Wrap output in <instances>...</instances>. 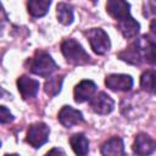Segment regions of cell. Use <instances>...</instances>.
I'll return each mask as SVG.
<instances>
[{"mask_svg": "<svg viewBox=\"0 0 156 156\" xmlns=\"http://www.w3.org/2000/svg\"><path fill=\"white\" fill-rule=\"evenodd\" d=\"M61 51L66 61L74 66H83L90 62L89 54L74 39H65L61 44Z\"/></svg>", "mask_w": 156, "mask_h": 156, "instance_id": "obj_1", "label": "cell"}, {"mask_svg": "<svg viewBox=\"0 0 156 156\" xmlns=\"http://www.w3.org/2000/svg\"><path fill=\"white\" fill-rule=\"evenodd\" d=\"M28 63H29L28 69L32 73L44 78H49L58 68L54 58L45 51H37L34 56L28 61Z\"/></svg>", "mask_w": 156, "mask_h": 156, "instance_id": "obj_2", "label": "cell"}, {"mask_svg": "<svg viewBox=\"0 0 156 156\" xmlns=\"http://www.w3.org/2000/svg\"><path fill=\"white\" fill-rule=\"evenodd\" d=\"M49 135L50 128L48 127V124L44 122H35L29 126L26 140L34 149H39L49 140Z\"/></svg>", "mask_w": 156, "mask_h": 156, "instance_id": "obj_3", "label": "cell"}, {"mask_svg": "<svg viewBox=\"0 0 156 156\" xmlns=\"http://www.w3.org/2000/svg\"><path fill=\"white\" fill-rule=\"evenodd\" d=\"M89 44L93 51L98 55H104L110 50L111 41L107 33L101 28H91L87 33Z\"/></svg>", "mask_w": 156, "mask_h": 156, "instance_id": "obj_4", "label": "cell"}, {"mask_svg": "<svg viewBox=\"0 0 156 156\" xmlns=\"http://www.w3.org/2000/svg\"><path fill=\"white\" fill-rule=\"evenodd\" d=\"M89 102H90L91 110L98 115H108L115 108L113 99L110 95H107L105 91H100L95 94Z\"/></svg>", "mask_w": 156, "mask_h": 156, "instance_id": "obj_5", "label": "cell"}, {"mask_svg": "<svg viewBox=\"0 0 156 156\" xmlns=\"http://www.w3.org/2000/svg\"><path fill=\"white\" fill-rule=\"evenodd\" d=\"M134 45L136 46L141 60L154 63L155 62V40L150 35H141L138 40L134 41Z\"/></svg>", "mask_w": 156, "mask_h": 156, "instance_id": "obj_6", "label": "cell"}, {"mask_svg": "<svg viewBox=\"0 0 156 156\" xmlns=\"http://www.w3.org/2000/svg\"><path fill=\"white\" fill-rule=\"evenodd\" d=\"M155 140L146 133H139L133 143V152L136 156H149L155 151Z\"/></svg>", "mask_w": 156, "mask_h": 156, "instance_id": "obj_7", "label": "cell"}, {"mask_svg": "<svg viewBox=\"0 0 156 156\" xmlns=\"http://www.w3.org/2000/svg\"><path fill=\"white\" fill-rule=\"evenodd\" d=\"M105 84L113 91H128L133 87V78L129 74H110L105 79Z\"/></svg>", "mask_w": 156, "mask_h": 156, "instance_id": "obj_8", "label": "cell"}, {"mask_svg": "<svg viewBox=\"0 0 156 156\" xmlns=\"http://www.w3.org/2000/svg\"><path fill=\"white\" fill-rule=\"evenodd\" d=\"M95 93H96V84L93 80H88V79L80 80L73 90L74 101L78 104L90 101V99L95 95Z\"/></svg>", "mask_w": 156, "mask_h": 156, "instance_id": "obj_9", "label": "cell"}, {"mask_svg": "<svg viewBox=\"0 0 156 156\" xmlns=\"http://www.w3.org/2000/svg\"><path fill=\"white\" fill-rule=\"evenodd\" d=\"M58 122L66 127V128H72L73 126H77L83 122V113L79 110L73 108L72 106H63L60 112H58Z\"/></svg>", "mask_w": 156, "mask_h": 156, "instance_id": "obj_10", "label": "cell"}, {"mask_svg": "<svg viewBox=\"0 0 156 156\" xmlns=\"http://www.w3.org/2000/svg\"><path fill=\"white\" fill-rule=\"evenodd\" d=\"M40 83L37 79H33L28 76H21L17 79V88L21 94V96L27 100L30 98H34L39 91Z\"/></svg>", "mask_w": 156, "mask_h": 156, "instance_id": "obj_11", "label": "cell"}, {"mask_svg": "<svg viewBox=\"0 0 156 156\" xmlns=\"http://www.w3.org/2000/svg\"><path fill=\"white\" fill-rule=\"evenodd\" d=\"M106 11L119 22L130 16V4L123 0H110L106 2Z\"/></svg>", "mask_w": 156, "mask_h": 156, "instance_id": "obj_12", "label": "cell"}, {"mask_svg": "<svg viewBox=\"0 0 156 156\" xmlns=\"http://www.w3.org/2000/svg\"><path fill=\"white\" fill-rule=\"evenodd\" d=\"M102 156H124V144L118 136H112L101 146Z\"/></svg>", "mask_w": 156, "mask_h": 156, "instance_id": "obj_13", "label": "cell"}, {"mask_svg": "<svg viewBox=\"0 0 156 156\" xmlns=\"http://www.w3.org/2000/svg\"><path fill=\"white\" fill-rule=\"evenodd\" d=\"M118 29L126 39H133L139 34L140 24L132 16H129L118 22Z\"/></svg>", "mask_w": 156, "mask_h": 156, "instance_id": "obj_14", "label": "cell"}, {"mask_svg": "<svg viewBox=\"0 0 156 156\" xmlns=\"http://www.w3.org/2000/svg\"><path fill=\"white\" fill-rule=\"evenodd\" d=\"M69 144L77 156H85L89 151V140L82 133L73 134L69 139Z\"/></svg>", "mask_w": 156, "mask_h": 156, "instance_id": "obj_15", "label": "cell"}, {"mask_svg": "<svg viewBox=\"0 0 156 156\" xmlns=\"http://www.w3.org/2000/svg\"><path fill=\"white\" fill-rule=\"evenodd\" d=\"M50 5H51L50 0H29L27 4V7H28L29 15L38 18L48 13Z\"/></svg>", "mask_w": 156, "mask_h": 156, "instance_id": "obj_16", "label": "cell"}, {"mask_svg": "<svg viewBox=\"0 0 156 156\" xmlns=\"http://www.w3.org/2000/svg\"><path fill=\"white\" fill-rule=\"evenodd\" d=\"M56 16H57V21L63 26L71 24L73 22V20H74L72 6L66 4V2H58L57 4V6H56Z\"/></svg>", "mask_w": 156, "mask_h": 156, "instance_id": "obj_17", "label": "cell"}, {"mask_svg": "<svg viewBox=\"0 0 156 156\" xmlns=\"http://www.w3.org/2000/svg\"><path fill=\"white\" fill-rule=\"evenodd\" d=\"M118 57L121 60L130 63V65H140L141 61H143L141 57H140V54H139V51L136 49V46L134 45V43L132 45H129L126 50L121 51L118 54Z\"/></svg>", "mask_w": 156, "mask_h": 156, "instance_id": "obj_18", "label": "cell"}, {"mask_svg": "<svg viewBox=\"0 0 156 156\" xmlns=\"http://www.w3.org/2000/svg\"><path fill=\"white\" fill-rule=\"evenodd\" d=\"M62 82H63V77L62 76H55V77H50L45 84H44V91L49 95V96H55L61 91V87H62Z\"/></svg>", "mask_w": 156, "mask_h": 156, "instance_id": "obj_19", "label": "cell"}, {"mask_svg": "<svg viewBox=\"0 0 156 156\" xmlns=\"http://www.w3.org/2000/svg\"><path fill=\"white\" fill-rule=\"evenodd\" d=\"M140 87L147 93H154L155 88V73L154 71H146L140 77Z\"/></svg>", "mask_w": 156, "mask_h": 156, "instance_id": "obj_20", "label": "cell"}, {"mask_svg": "<svg viewBox=\"0 0 156 156\" xmlns=\"http://www.w3.org/2000/svg\"><path fill=\"white\" fill-rule=\"evenodd\" d=\"M13 115L11 113V111L5 107V106H0V123L1 124H6L13 121Z\"/></svg>", "mask_w": 156, "mask_h": 156, "instance_id": "obj_21", "label": "cell"}, {"mask_svg": "<svg viewBox=\"0 0 156 156\" xmlns=\"http://www.w3.org/2000/svg\"><path fill=\"white\" fill-rule=\"evenodd\" d=\"M44 156H67V155H66V152H65L62 149H60V147H54V149H51L50 151H48Z\"/></svg>", "mask_w": 156, "mask_h": 156, "instance_id": "obj_22", "label": "cell"}, {"mask_svg": "<svg viewBox=\"0 0 156 156\" xmlns=\"http://www.w3.org/2000/svg\"><path fill=\"white\" fill-rule=\"evenodd\" d=\"M5 98H10V99H11V94L7 93L4 88L0 87V99H5Z\"/></svg>", "mask_w": 156, "mask_h": 156, "instance_id": "obj_23", "label": "cell"}, {"mask_svg": "<svg viewBox=\"0 0 156 156\" xmlns=\"http://www.w3.org/2000/svg\"><path fill=\"white\" fill-rule=\"evenodd\" d=\"M5 156H20V155H17V154H6Z\"/></svg>", "mask_w": 156, "mask_h": 156, "instance_id": "obj_24", "label": "cell"}]
</instances>
